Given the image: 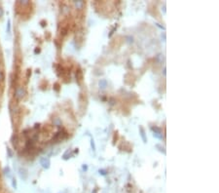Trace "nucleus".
<instances>
[{
  "instance_id": "obj_3",
  "label": "nucleus",
  "mask_w": 219,
  "mask_h": 193,
  "mask_svg": "<svg viewBox=\"0 0 219 193\" xmlns=\"http://www.w3.org/2000/svg\"><path fill=\"white\" fill-rule=\"evenodd\" d=\"M19 175L20 178L24 179V180H25L26 178H27V171H26L24 168H20V169L19 170Z\"/></svg>"
},
{
  "instance_id": "obj_21",
  "label": "nucleus",
  "mask_w": 219,
  "mask_h": 193,
  "mask_svg": "<svg viewBox=\"0 0 219 193\" xmlns=\"http://www.w3.org/2000/svg\"><path fill=\"white\" fill-rule=\"evenodd\" d=\"M91 145H92V147L93 150H96V146H95V142H93V139H92V141H91Z\"/></svg>"
},
{
  "instance_id": "obj_28",
  "label": "nucleus",
  "mask_w": 219,
  "mask_h": 193,
  "mask_svg": "<svg viewBox=\"0 0 219 193\" xmlns=\"http://www.w3.org/2000/svg\"><path fill=\"white\" fill-rule=\"evenodd\" d=\"M165 70H166V68H165V67H164V70H163V73H164V75H165Z\"/></svg>"
},
{
  "instance_id": "obj_5",
  "label": "nucleus",
  "mask_w": 219,
  "mask_h": 193,
  "mask_svg": "<svg viewBox=\"0 0 219 193\" xmlns=\"http://www.w3.org/2000/svg\"><path fill=\"white\" fill-rule=\"evenodd\" d=\"M98 86L100 89H105L107 87V81L106 79H100L98 82Z\"/></svg>"
},
{
  "instance_id": "obj_26",
  "label": "nucleus",
  "mask_w": 219,
  "mask_h": 193,
  "mask_svg": "<svg viewBox=\"0 0 219 193\" xmlns=\"http://www.w3.org/2000/svg\"><path fill=\"white\" fill-rule=\"evenodd\" d=\"M156 25H157V26H159V27H161V28H163V29L165 28L164 26H162V25H160V24H156Z\"/></svg>"
},
{
  "instance_id": "obj_12",
  "label": "nucleus",
  "mask_w": 219,
  "mask_h": 193,
  "mask_svg": "<svg viewBox=\"0 0 219 193\" xmlns=\"http://www.w3.org/2000/svg\"><path fill=\"white\" fill-rule=\"evenodd\" d=\"M156 147L159 148V150H160L161 152H163L164 154H165V147H164V146H162L161 144H157V145H156Z\"/></svg>"
},
{
  "instance_id": "obj_22",
  "label": "nucleus",
  "mask_w": 219,
  "mask_h": 193,
  "mask_svg": "<svg viewBox=\"0 0 219 193\" xmlns=\"http://www.w3.org/2000/svg\"><path fill=\"white\" fill-rule=\"evenodd\" d=\"M58 86H59V85H58V83H56V84H55V89H56V91H57V92H58V91H59Z\"/></svg>"
},
{
  "instance_id": "obj_30",
  "label": "nucleus",
  "mask_w": 219,
  "mask_h": 193,
  "mask_svg": "<svg viewBox=\"0 0 219 193\" xmlns=\"http://www.w3.org/2000/svg\"><path fill=\"white\" fill-rule=\"evenodd\" d=\"M97 189H95V190H93V192H92V193H97Z\"/></svg>"
},
{
  "instance_id": "obj_25",
  "label": "nucleus",
  "mask_w": 219,
  "mask_h": 193,
  "mask_svg": "<svg viewBox=\"0 0 219 193\" xmlns=\"http://www.w3.org/2000/svg\"><path fill=\"white\" fill-rule=\"evenodd\" d=\"M88 169V167H87V165H84V166H83V170H84V171H86Z\"/></svg>"
},
{
  "instance_id": "obj_19",
  "label": "nucleus",
  "mask_w": 219,
  "mask_h": 193,
  "mask_svg": "<svg viewBox=\"0 0 219 193\" xmlns=\"http://www.w3.org/2000/svg\"><path fill=\"white\" fill-rule=\"evenodd\" d=\"M7 152H8V155H9V157H13V152L11 151V149H10L9 147L7 148Z\"/></svg>"
},
{
  "instance_id": "obj_16",
  "label": "nucleus",
  "mask_w": 219,
  "mask_h": 193,
  "mask_svg": "<svg viewBox=\"0 0 219 193\" xmlns=\"http://www.w3.org/2000/svg\"><path fill=\"white\" fill-rule=\"evenodd\" d=\"M12 186H13L15 189H17V181H16L15 178H12Z\"/></svg>"
},
{
  "instance_id": "obj_6",
  "label": "nucleus",
  "mask_w": 219,
  "mask_h": 193,
  "mask_svg": "<svg viewBox=\"0 0 219 193\" xmlns=\"http://www.w3.org/2000/svg\"><path fill=\"white\" fill-rule=\"evenodd\" d=\"M139 132H140V136H141V137H142L143 142H144V143H146V142H147V138H146L145 132H144V130H143V128H142V127H139Z\"/></svg>"
},
{
  "instance_id": "obj_9",
  "label": "nucleus",
  "mask_w": 219,
  "mask_h": 193,
  "mask_svg": "<svg viewBox=\"0 0 219 193\" xmlns=\"http://www.w3.org/2000/svg\"><path fill=\"white\" fill-rule=\"evenodd\" d=\"M4 175L7 176V178H11V172H10V168L6 167L4 169Z\"/></svg>"
},
{
  "instance_id": "obj_18",
  "label": "nucleus",
  "mask_w": 219,
  "mask_h": 193,
  "mask_svg": "<svg viewBox=\"0 0 219 193\" xmlns=\"http://www.w3.org/2000/svg\"><path fill=\"white\" fill-rule=\"evenodd\" d=\"M126 39H127V41H128L129 43H132V42H133V38H132L131 36H127Z\"/></svg>"
},
{
  "instance_id": "obj_8",
  "label": "nucleus",
  "mask_w": 219,
  "mask_h": 193,
  "mask_svg": "<svg viewBox=\"0 0 219 193\" xmlns=\"http://www.w3.org/2000/svg\"><path fill=\"white\" fill-rule=\"evenodd\" d=\"M76 78L78 79V80H82V78H83V74H82V70L81 69H78L77 70V72H76Z\"/></svg>"
},
{
  "instance_id": "obj_20",
  "label": "nucleus",
  "mask_w": 219,
  "mask_h": 193,
  "mask_svg": "<svg viewBox=\"0 0 219 193\" xmlns=\"http://www.w3.org/2000/svg\"><path fill=\"white\" fill-rule=\"evenodd\" d=\"M4 79V74H3V72L0 70V81H2Z\"/></svg>"
},
{
  "instance_id": "obj_14",
  "label": "nucleus",
  "mask_w": 219,
  "mask_h": 193,
  "mask_svg": "<svg viewBox=\"0 0 219 193\" xmlns=\"http://www.w3.org/2000/svg\"><path fill=\"white\" fill-rule=\"evenodd\" d=\"M10 31H11V20H8V24H7V32L10 33Z\"/></svg>"
},
{
  "instance_id": "obj_4",
  "label": "nucleus",
  "mask_w": 219,
  "mask_h": 193,
  "mask_svg": "<svg viewBox=\"0 0 219 193\" xmlns=\"http://www.w3.org/2000/svg\"><path fill=\"white\" fill-rule=\"evenodd\" d=\"M73 4H74L75 8L78 10H81L83 7L85 6V2L84 1H81V0H78V1H73Z\"/></svg>"
},
{
  "instance_id": "obj_23",
  "label": "nucleus",
  "mask_w": 219,
  "mask_h": 193,
  "mask_svg": "<svg viewBox=\"0 0 219 193\" xmlns=\"http://www.w3.org/2000/svg\"><path fill=\"white\" fill-rule=\"evenodd\" d=\"M3 15H4V11H3L2 8H0V18L3 17Z\"/></svg>"
},
{
  "instance_id": "obj_2",
  "label": "nucleus",
  "mask_w": 219,
  "mask_h": 193,
  "mask_svg": "<svg viewBox=\"0 0 219 193\" xmlns=\"http://www.w3.org/2000/svg\"><path fill=\"white\" fill-rule=\"evenodd\" d=\"M40 165L42 166L44 169H49V168H50V165H51L50 159L47 158V157L41 158V159H40Z\"/></svg>"
},
{
  "instance_id": "obj_15",
  "label": "nucleus",
  "mask_w": 219,
  "mask_h": 193,
  "mask_svg": "<svg viewBox=\"0 0 219 193\" xmlns=\"http://www.w3.org/2000/svg\"><path fill=\"white\" fill-rule=\"evenodd\" d=\"M153 136H154L155 137L159 138V139H162V138H163V135H162V134H157V133H154V134H153Z\"/></svg>"
},
{
  "instance_id": "obj_29",
  "label": "nucleus",
  "mask_w": 219,
  "mask_h": 193,
  "mask_svg": "<svg viewBox=\"0 0 219 193\" xmlns=\"http://www.w3.org/2000/svg\"><path fill=\"white\" fill-rule=\"evenodd\" d=\"M163 11H164V13H165V6L163 7Z\"/></svg>"
},
{
  "instance_id": "obj_24",
  "label": "nucleus",
  "mask_w": 219,
  "mask_h": 193,
  "mask_svg": "<svg viewBox=\"0 0 219 193\" xmlns=\"http://www.w3.org/2000/svg\"><path fill=\"white\" fill-rule=\"evenodd\" d=\"M109 103H110L111 105H113V104H114V99H110V101H109Z\"/></svg>"
},
{
  "instance_id": "obj_10",
  "label": "nucleus",
  "mask_w": 219,
  "mask_h": 193,
  "mask_svg": "<svg viewBox=\"0 0 219 193\" xmlns=\"http://www.w3.org/2000/svg\"><path fill=\"white\" fill-rule=\"evenodd\" d=\"M151 130H152L154 133H157V134H162L161 129H160V128H158V127H152V128H151Z\"/></svg>"
},
{
  "instance_id": "obj_7",
  "label": "nucleus",
  "mask_w": 219,
  "mask_h": 193,
  "mask_svg": "<svg viewBox=\"0 0 219 193\" xmlns=\"http://www.w3.org/2000/svg\"><path fill=\"white\" fill-rule=\"evenodd\" d=\"M53 123H54V125L57 126V127H60V126H61V120L59 119L58 117H55V118H54V119H53Z\"/></svg>"
},
{
  "instance_id": "obj_13",
  "label": "nucleus",
  "mask_w": 219,
  "mask_h": 193,
  "mask_svg": "<svg viewBox=\"0 0 219 193\" xmlns=\"http://www.w3.org/2000/svg\"><path fill=\"white\" fill-rule=\"evenodd\" d=\"M163 59H164V57H163V55H162V54H159V55H157V56H156V61H158L159 62L163 61Z\"/></svg>"
},
{
  "instance_id": "obj_11",
  "label": "nucleus",
  "mask_w": 219,
  "mask_h": 193,
  "mask_svg": "<svg viewBox=\"0 0 219 193\" xmlns=\"http://www.w3.org/2000/svg\"><path fill=\"white\" fill-rule=\"evenodd\" d=\"M62 8L63 9H61V11H62V13L63 14H68L69 13V11H70V9H69V7H67V6H62Z\"/></svg>"
},
{
  "instance_id": "obj_27",
  "label": "nucleus",
  "mask_w": 219,
  "mask_h": 193,
  "mask_svg": "<svg viewBox=\"0 0 219 193\" xmlns=\"http://www.w3.org/2000/svg\"><path fill=\"white\" fill-rule=\"evenodd\" d=\"M34 52H35V54H37V53H39V52H40V49H36Z\"/></svg>"
},
{
  "instance_id": "obj_1",
  "label": "nucleus",
  "mask_w": 219,
  "mask_h": 193,
  "mask_svg": "<svg viewBox=\"0 0 219 193\" xmlns=\"http://www.w3.org/2000/svg\"><path fill=\"white\" fill-rule=\"evenodd\" d=\"M25 89L24 88V87H18L17 89H16V91H15V98L17 99V100H22L24 96V95H25Z\"/></svg>"
},
{
  "instance_id": "obj_17",
  "label": "nucleus",
  "mask_w": 219,
  "mask_h": 193,
  "mask_svg": "<svg viewBox=\"0 0 219 193\" xmlns=\"http://www.w3.org/2000/svg\"><path fill=\"white\" fill-rule=\"evenodd\" d=\"M98 173H99L100 175H102V176H105V175L107 174V172H106V170H99Z\"/></svg>"
}]
</instances>
